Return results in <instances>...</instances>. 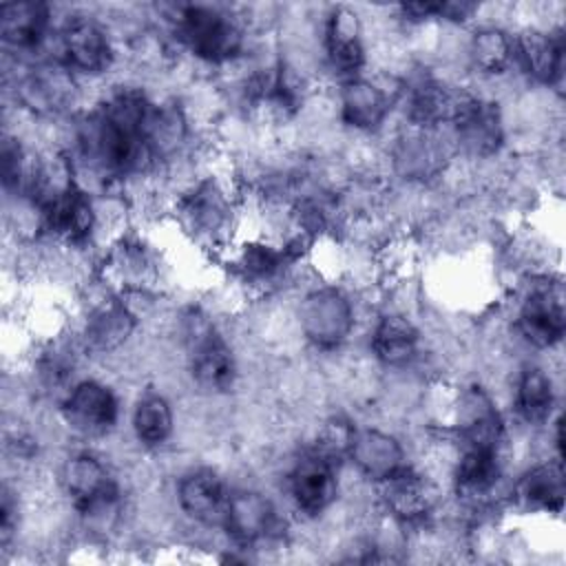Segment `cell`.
Returning a JSON list of instances; mask_svg holds the SVG:
<instances>
[{
  "label": "cell",
  "instance_id": "6da1fadb",
  "mask_svg": "<svg viewBox=\"0 0 566 566\" xmlns=\"http://www.w3.org/2000/svg\"><path fill=\"white\" fill-rule=\"evenodd\" d=\"M170 40L199 64L228 69L250 55L254 33L243 20L241 7L230 4H170L157 7Z\"/></svg>",
  "mask_w": 566,
  "mask_h": 566
},
{
  "label": "cell",
  "instance_id": "7a4b0ae2",
  "mask_svg": "<svg viewBox=\"0 0 566 566\" xmlns=\"http://www.w3.org/2000/svg\"><path fill=\"white\" fill-rule=\"evenodd\" d=\"M186 371L206 396L228 394L239 378V360L232 343L203 307H186L177 321Z\"/></svg>",
  "mask_w": 566,
  "mask_h": 566
},
{
  "label": "cell",
  "instance_id": "3957f363",
  "mask_svg": "<svg viewBox=\"0 0 566 566\" xmlns=\"http://www.w3.org/2000/svg\"><path fill=\"white\" fill-rule=\"evenodd\" d=\"M55 57L80 80H99L117 62V35L108 22L88 11H71L57 20Z\"/></svg>",
  "mask_w": 566,
  "mask_h": 566
},
{
  "label": "cell",
  "instance_id": "277c9868",
  "mask_svg": "<svg viewBox=\"0 0 566 566\" xmlns=\"http://www.w3.org/2000/svg\"><path fill=\"white\" fill-rule=\"evenodd\" d=\"M294 318L303 340L318 352H336L349 343L358 321L356 303L336 283H321L305 290Z\"/></svg>",
  "mask_w": 566,
  "mask_h": 566
},
{
  "label": "cell",
  "instance_id": "5b68a950",
  "mask_svg": "<svg viewBox=\"0 0 566 566\" xmlns=\"http://www.w3.org/2000/svg\"><path fill=\"white\" fill-rule=\"evenodd\" d=\"M566 332L564 285L559 276L537 274L522 292L513 312V334L531 349L553 352Z\"/></svg>",
  "mask_w": 566,
  "mask_h": 566
},
{
  "label": "cell",
  "instance_id": "8992f818",
  "mask_svg": "<svg viewBox=\"0 0 566 566\" xmlns=\"http://www.w3.org/2000/svg\"><path fill=\"white\" fill-rule=\"evenodd\" d=\"M402 95V77L394 71L345 80L336 88V115L343 126L358 135L380 133Z\"/></svg>",
  "mask_w": 566,
  "mask_h": 566
},
{
  "label": "cell",
  "instance_id": "52a82bcc",
  "mask_svg": "<svg viewBox=\"0 0 566 566\" xmlns=\"http://www.w3.org/2000/svg\"><path fill=\"white\" fill-rule=\"evenodd\" d=\"M323 62L336 82L365 73L369 62V40L365 15L356 7L334 4L321 22Z\"/></svg>",
  "mask_w": 566,
  "mask_h": 566
},
{
  "label": "cell",
  "instance_id": "ba28073f",
  "mask_svg": "<svg viewBox=\"0 0 566 566\" xmlns=\"http://www.w3.org/2000/svg\"><path fill=\"white\" fill-rule=\"evenodd\" d=\"M62 424L84 440H99L115 431L122 413L117 391L95 376L77 378L57 402Z\"/></svg>",
  "mask_w": 566,
  "mask_h": 566
},
{
  "label": "cell",
  "instance_id": "9c48e42d",
  "mask_svg": "<svg viewBox=\"0 0 566 566\" xmlns=\"http://www.w3.org/2000/svg\"><path fill=\"white\" fill-rule=\"evenodd\" d=\"M55 7L40 0H15L0 7V38L13 62H33L55 35Z\"/></svg>",
  "mask_w": 566,
  "mask_h": 566
},
{
  "label": "cell",
  "instance_id": "30bf717a",
  "mask_svg": "<svg viewBox=\"0 0 566 566\" xmlns=\"http://www.w3.org/2000/svg\"><path fill=\"white\" fill-rule=\"evenodd\" d=\"M239 548H256L261 544L283 539L281 515L268 493L256 486L230 489L223 528Z\"/></svg>",
  "mask_w": 566,
  "mask_h": 566
},
{
  "label": "cell",
  "instance_id": "8fae6325",
  "mask_svg": "<svg viewBox=\"0 0 566 566\" xmlns=\"http://www.w3.org/2000/svg\"><path fill=\"white\" fill-rule=\"evenodd\" d=\"M338 471V464L323 458L314 449L303 451L285 475V489L294 511L307 520L327 513L340 493Z\"/></svg>",
  "mask_w": 566,
  "mask_h": 566
},
{
  "label": "cell",
  "instance_id": "7c38bea8",
  "mask_svg": "<svg viewBox=\"0 0 566 566\" xmlns=\"http://www.w3.org/2000/svg\"><path fill=\"white\" fill-rule=\"evenodd\" d=\"M55 484L75 513L122 495V486L108 462L93 449H77L69 453L57 467Z\"/></svg>",
  "mask_w": 566,
  "mask_h": 566
},
{
  "label": "cell",
  "instance_id": "4fadbf2b",
  "mask_svg": "<svg viewBox=\"0 0 566 566\" xmlns=\"http://www.w3.org/2000/svg\"><path fill=\"white\" fill-rule=\"evenodd\" d=\"M380 511L400 526L424 524L438 504L433 478L411 464L374 484Z\"/></svg>",
  "mask_w": 566,
  "mask_h": 566
},
{
  "label": "cell",
  "instance_id": "5bb4252c",
  "mask_svg": "<svg viewBox=\"0 0 566 566\" xmlns=\"http://www.w3.org/2000/svg\"><path fill=\"white\" fill-rule=\"evenodd\" d=\"M139 321L130 305L113 292L88 305L77 336L80 347L84 354L95 356L117 354L133 340Z\"/></svg>",
  "mask_w": 566,
  "mask_h": 566
},
{
  "label": "cell",
  "instance_id": "9a60e30c",
  "mask_svg": "<svg viewBox=\"0 0 566 566\" xmlns=\"http://www.w3.org/2000/svg\"><path fill=\"white\" fill-rule=\"evenodd\" d=\"M230 484L214 467H190L175 484L177 509L197 526L223 528Z\"/></svg>",
  "mask_w": 566,
  "mask_h": 566
},
{
  "label": "cell",
  "instance_id": "2e32d148",
  "mask_svg": "<svg viewBox=\"0 0 566 566\" xmlns=\"http://www.w3.org/2000/svg\"><path fill=\"white\" fill-rule=\"evenodd\" d=\"M369 354L385 369H409L422 356V332L405 310H385L371 325Z\"/></svg>",
  "mask_w": 566,
  "mask_h": 566
},
{
  "label": "cell",
  "instance_id": "e0dca14e",
  "mask_svg": "<svg viewBox=\"0 0 566 566\" xmlns=\"http://www.w3.org/2000/svg\"><path fill=\"white\" fill-rule=\"evenodd\" d=\"M515 33V66L544 88L559 86L564 77V29L520 27Z\"/></svg>",
  "mask_w": 566,
  "mask_h": 566
},
{
  "label": "cell",
  "instance_id": "ac0fdd59",
  "mask_svg": "<svg viewBox=\"0 0 566 566\" xmlns=\"http://www.w3.org/2000/svg\"><path fill=\"white\" fill-rule=\"evenodd\" d=\"M345 462L358 478H365L371 484L387 480L409 464L402 440L396 433L371 424L356 427Z\"/></svg>",
  "mask_w": 566,
  "mask_h": 566
},
{
  "label": "cell",
  "instance_id": "d6986e66",
  "mask_svg": "<svg viewBox=\"0 0 566 566\" xmlns=\"http://www.w3.org/2000/svg\"><path fill=\"white\" fill-rule=\"evenodd\" d=\"M504 478L502 451L458 449L449 482L453 493L471 509L486 506Z\"/></svg>",
  "mask_w": 566,
  "mask_h": 566
},
{
  "label": "cell",
  "instance_id": "ffe728a7",
  "mask_svg": "<svg viewBox=\"0 0 566 566\" xmlns=\"http://www.w3.org/2000/svg\"><path fill=\"white\" fill-rule=\"evenodd\" d=\"M511 502L522 513L559 515L564 509L566 478L564 460L551 455L528 464L511 486Z\"/></svg>",
  "mask_w": 566,
  "mask_h": 566
},
{
  "label": "cell",
  "instance_id": "44dd1931",
  "mask_svg": "<svg viewBox=\"0 0 566 566\" xmlns=\"http://www.w3.org/2000/svg\"><path fill=\"white\" fill-rule=\"evenodd\" d=\"M467 66L486 80H497L515 66V33L506 24L475 22L462 44Z\"/></svg>",
  "mask_w": 566,
  "mask_h": 566
},
{
  "label": "cell",
  "instance_id": "7402d4cb",
  "mask_svg": "<svg viewBox=\"0 0 566 566\" xmlns=\"http://www.w3.org/2000/svg\"><path fill=\"white\" fill-rule=\"evenodd\" d=\"M511 407L515 420L526 427L548 424L557 407V389L553 374L539 363H524L513 376Z\"/></svg>",
  "mask_w": 566,
  "mask_h": 566
},
{
  "label": "cell",
  "instance_id": "603a6c76",
  "mask_svg": "<svg viewBox=\"0 0 566 566\" xmlns=\"http://www.w3.org/2000/svg\"><path fill=\"white\" fill-rule=\"evenodd\" d=\"M175 409L166 394L148 389L139 394L130 411V431L146 451H157L175 436Z\"/></svg>",
  "mask_w": 566,
  "mask_h": 566
},
{
  "label": "cell",
  "instance_id": "cb8c5ba5",
  "mask_svg": "<svg viewBox=\"0 0 566 566\" xmlns=\"http://www.w3.org/2000/svg\"><path fill=\"white\" fill-rule=\"evenodd\" d=\"M356 427L358 424L352 418L343 413H332L325 420H321V424L316 427L310 449H314L316 453H321L323 458L340 467L347 460V451L352 447Z\"/></svg>",
  "mask_w": 566,
  "mask_h": 566
}]
</instances>
